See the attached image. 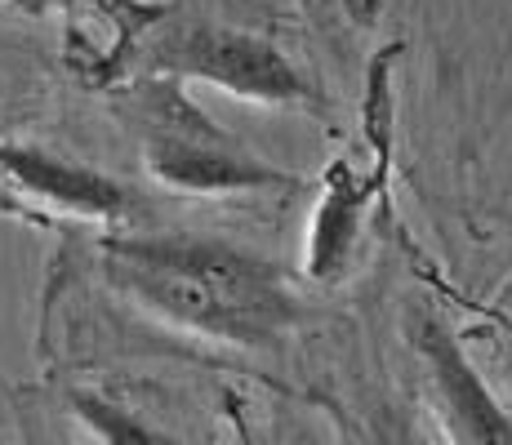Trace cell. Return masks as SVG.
I'll return each mask as SVG.
<instances>
[{"mask_svg":"<svg viewBox=\"0 0 512 445\" xmlns=\"http://www.w3.org/2000/svg\"><path fill=\"white\" fill-rule=\"evenodd\" d=\"M107 276L174 330L245 352L281 348L308 321V299L277 263L219 241L130 236L107 245Z\"/></svg>","mask_w":512,"mask_h":445,"instance_id":"1","label":"cell"},{"mask_svg":"<svg viewBox=\"0 0 512 445\" xmlns=\"http://www.w3.org/2000/svg\"><path fill=\"white\" fill-rule=\"evenodd\" d=\"M410 348L419 356L423 432L432 445H512V401L490 388L446 321L419 312Z\"/></svg>","mask_w":512,"mask_h":445,"instance_id":"3","label":"cell"},{"mask_svg":"<svg viewBox=\"0 0 512 445\" xmlns=\"http://www.w3.org/2000/svg\"><path fill=\"white\" fill-rule=\"evenodd\" d=\"M5 445H76L72 419L63 405L49 397H23L14 401V423H9Z\"/></svg>","mask_w":512,"mask_h":445,"instance_id":"7","label":"cell"},{"mask_svg":"<svg viewBox=\"0 0 512 445\" xmlns=\"http://www.w3.org/2000/svg\"><path fill=\"white\" fill-rule=\"evenodd\" d=\"M459 343H481L486 361H472L486 374L490 388H508L512 392V312H490L486 325H472V330H455Z\"/></svg>","mask_w":512,"mask_h":445,"instance_id":"8","label":"cell"},{"mask_svg":"<svg viewBox=\"0 0 512 445\" xmlns=\"http://www.w3.org/2000/svg\"><path fill=\"white\" fill-rule=\"evenodd\" d=\"M156 67H165L170 81L201 76L236 98H250V103L303 107L312 98L308 76L277 45L245 27L219 23V18H196V23L174 27L170 41H161L156 49Z\"/></svg>","mask_w":512,"mask_h":445,"instance_id":"4","label":"cell"},{"mask_svg":"<svg viewBox=\"0 0 512 445\" xmlns=\"http://www.w3.org/2000/svg\"><path fill=\"white\" fill-rule=\"evenodd\" d=\"M5 178L18 187L27 205H41L63 219H85V223H121L130 219V196L103 174L76 170V165L49 161L41 152H14L5 156Z\"/></svg>","mask_w":512,"mask_h":445,"instance_id":"5","label":"cell"},{"mask_svg":"<svg viewBox=\"0 0 512 445\" xmlns=\"http://www.w3.org/2000/svg\"><path fill=\"white\" fill-rule=\"evenodd\" d=\"M58 405L72 419V428H85L98 445H183L174 432H165L156 419H147L143 410L125 405L112 392L72 388Z\"/></svg>","mask_w":512,"mask_h":445,"instance_id":"6","label":"cell"},{"mask_svg":"<svg viewBox=\"0 0 512 445\" xmlns=\"http://www.w3.org/2000/svg\"><path fill=\"white\" fill-rule=\"evenodd\" d=\"M130 121L152 178L179 192H259V187H294V178L263 161L245 138L223 130L214 116L187 98L170 76L139 85L130 94Z\"/></svg>","mask_w":512,"mask_h":445,"instance_id":"2","label":"cell"},{"mask_svg":"<svg viewBox=\"0 0 512 445\" xmlns=\"http://www.w3.org/2000/svg\"><path fill=\"white\" fill-rule=\"evenodd\" d=\"M0 445H5V437H0Z\"/></svg>","mask_w":512,"mask_h":445,"instance_id":"9","label":"cell"}]
</instances>
